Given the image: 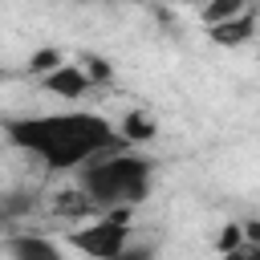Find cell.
<instances>
[{
	"instance_id": "cell-8",
	"label": "cell",
	"mask_w": 260,
	"mask_h": 260,
	"mask_svg": "<svg viewBox=\"0 0 260 260\" xmlns=\"http://www.w3.org/2000/svg\"><path fill=\"white\" fill-rule=\"evenodd\" d=\"M240 12H248V0H207V8H203V20H207V24H219V20H228V16H240Z\"/></svg>"
},
{
	"instance_id": "cell-2",
	"label": "cell",
	"mask_w": 260,
	"mask_h": 260,
	"mask_svg": "<svg viewBox=\"0 0 260 260\" xmlns=\"http://www.w3.org/2000/svg\"><path fill=\"white\" fill-rule=\"evenodd\" d=\"M81 191L93 199V207H134L150 195V162L138 154L106 150L81 167Z\"/></svg>"
},
{
	"instance_id": "cell-14",
	"label": "cell",
	"mask_w": 260,
	"mask_h": 260,
	"mask_svg": "<svg viewBox=\"0 0 260 260\" xmlns=\"http://www.w3.org/2000/svg\"><path fill=\"white\" fill-rule=\"evenodd\" d=\"M0 223H4V211H0Z\"/></svg>"
},
{
	"instance_id": "cell-12",
	"label": "cell",
	"mask_w": 260,
	"mask_h": 260,
	"mask_svg": "<svg viewBox=\"0 0 260 260\" xmlns=\"http://www.w3.org/2000/svg\"><path fill=\"white\" fill-rule=\"evenodd\" d=\"M244 240H252V248H260V219L244 223Z\"/></svg>"
},
{
	"instance_id": "cell-3",
	"label": "cell",
	"mask_w": 260,
	"mask_h": 260,
	"mask_svg": "<svg viewBox=\"0 0 260 260\" xmlns=\"http://www.w3.org/2000/svg\"><path fill=\"white\" fill-rule=\"evenodd\" d=\"M126 219H130V207H114V211H110L106 219H98L93 228L73 232V236H69V244H73V248H81L85 256L114 260V256H122V252H126V236H130Z\"/></svg>"
},
{
	"instance_id": "cell-5",
	"label": "cell",
	"mask_w": 260,
	"mask_h": 260,
	"mask_svg": "<svg viewBox=\"0 0 260 260\" xmlns=\"http://www.w3.org/2000/svg\"><path fill=\"white\" fill-rule=\"evenodd\" d=\"M252 28H256V20H252L248 12H240V16H228V20H219V24H207V37H211L215 45H244V41L252 37Z\"/></svg>"
},
{
	"instance_id": "cell-13",
	"label": "cell",
	"mask_w": 260,
	"mask_h": 260,
	"mask_svg": "<svg viewBox=\"0 0 260 260\" xmlns=\"http://www.w3.org/2000/svg\"><path fill=\"white\" fill-rule=\"evenodd\" d=\"M252 252H256V256H260V248H252Z\"/></svg>"
},
{
	"instance_id": "cell-4",
	"label": "cell",
	"mask_w": 260,
	"mask_h": 260,
	"mask_svg": "<svg viewBox=\"0 0 260 260\" xmlns=\"http://www.w3.org/2000/svg\"><path fill=\"white\" fill-rule=\"evenodd\" d=\"M41 81H45V89L57 93V98H81V93L89 89V73L77 69V65H65V61H61L57 69H49Z\"/></svg>"
},
{
	"instance_id": "cell-10",
	"label": "cell",
	"mask_w": 260,
	"mask_h": 260,
	"mask_svg": "<svg viewBox=\"0 0 260 260\" xmlns=\"http://www.w3.org/2000/svg\"><path fill=\"white\" fill-rule=\"evenodd\" d=\"M240 244H244V223H228V228L219 232V240H215L219 252H236Z\"/></svg>"
},
{
	"instance_id": "cell-7",
	"label": "cell",
	"mask_w": 260,
	"mask_h": 260,
	"mask_svg": "<svg viewBox=\"0 0 260 260\" xmlns=\"http://www.w3.org/2000/svg\"><path fill=\"white\" fill-rule=\"evenodd\" d=\"M150 134H154V122H150L142 110H130V114L122 118V138H126V142H146Z\"/></svg>"
},
{
	"instance_id": "cell-9",
	"label": "cell",
	"mask_w": 260,
	"mask_h": 260,
	"mask_svg": "<svg viewBox=\"0 0 260 260\" xmlns=\"http://www.w3.org/2000/svg\"><path fill=\"white\" fill-rule=\"evenodd\" d=\"M61 65V53L57 49H41V53H32V61H28V69L37 73V77H45L49 69H57Z\"/></svg>"
},
{
	"instance_id": "cell-1",
	"label": "cell",
	"mask_w": 260,
	"mask_h": 260,
	"mask_svg": "<svg viewBox=\"0 0 260 260\" xmlns=\"http://www.w3.org/2000/svg\"><path fill=\"white\" fill-rule=\"evenodd\" d=\"M8 142L37 154L49 171H77L89 158L118 150L126 138L114 134V126L102 114L69 110V114H37V118H12L4 122Z\"/></svg>"
},
{
	"instance_id": "cell-6",
	"label": "cell",
	"mask_w": 260,
	"mask_h": 260,
	"mask_svg": "<svg viewBox=\"0 0 260 260\" xmlns=\"http://www.w3.org/2000/svg\"><path fill=\"white\" fill-rule=\"evenodd\" d=\"M8 252L12 256H45V260H53L57 256V244H49V240H41V236H16V240H8Z\"/></svg>"
},
{
	"instance_id": "cell-11",
	"label": "cell",
	"mask_w": 260,
	"mask_h": 260,
	"mask_svg": "<svg viewBox=\"0 0 260 260\" xmlns=\"http://www.w3.org/2000/svg\"><path fill=\"white\" fill-rule=\"evenodd\" d=\"M85 65H89V69H85V73H89V81H110V77H114L110 61H102V57H89Z\"/></svg>"
}]
</instances>
